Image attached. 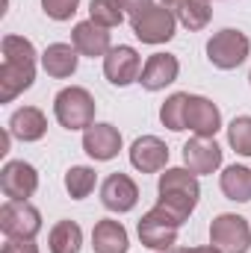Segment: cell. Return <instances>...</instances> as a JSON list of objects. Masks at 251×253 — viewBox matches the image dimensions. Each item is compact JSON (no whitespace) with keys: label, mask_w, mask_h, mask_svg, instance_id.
Wrapping results in <instances>:
<instances>
[{"label":"cell","mask_w":251,"mask_h":253,"mask_svg":"<svg viewBox=\"0 0 251 253\" xmlns=\"http://www.w3.org/2000/svg\"><path fill=\"white\" fill-rule=\"evenodd\" d=\"M36 80V47L24 36L3 39V65H0V103H12Z\"/></svg>","instance_id":"1"},{"label":"cell","mask_w":251,"mask_h":253,"mask_svg":"<svg viewBox=\"0 0 251 253\" xmlns=\"http://www.w3.org/2000/svg\"><path fill=\"white\" fill-rule=\"evenodd\" d=\"M157 191H160L157 206H163L166 212H172L181 224L189 221V215L195 212L198 197H201L198 177H195L189 168H169L166 174H160Z\"/></svg>","instance_id":"2"},{"label":"cell","mask_w":251,"mask_h":253,"mask_svg":"<svg viewBox=\"0 0 251 253\" xmlns=\"http://www.w3.org/2000/svg\"><path fill=\"white\" fill-rule=\"evenodd\" d=\"M54 115L65 129H89L95 124V97L80 85L63 88L54 97Z\"/></svg>","instance_id":"3"},{"label":"cell","mask_w":251,"mask_h":253,"mask_svg":"<svg viewBox=\"0 0 251 253\" xmlns=\"http://www.w3.org/2000/svg\"><path fill=\"white\" fill-rule=\"evenodd\" d=\"M251 42L246 33L240 30H219L210 42H207V59L210 65H216L219 71H234L249 59Z\"/></svg>","instance_id":"4"},{"label":"cell","mask_w":251,"mask_h":253,"mask_svg":"<svg viewBox=\"0 0 251 253\" xmlns=\"http://www.w3.org/2000/svg\"><path fill=\"white\" fill-rule=\"evenodd\" d=\"M178 230H181V221L166 212L163 206H154L151 212L142 215L136 233H139V242L151 251H169L175 248V239H178Z\"/></svg>","instance_id":"5"},{"label":"cell","mask_w":251,"mask_h":253,"mask_svg":"<svg viewBox=\"0 0 251 253\" xmlns=\"http://www.w3.org/2000/svg\"><path fill=\"white\" fill-rule=\"evenodd\" d=\"M210 245H216L222 253H249L251 248V227L243 215H219L210 224Z\"/></svg>","instance_id":"6"},{"label":"cell","mask_w":251,"mask_h":253,"mask_svg":"<svg viewBox=\"0 0 251 253\" xmlns=\"http://www.w3.org/2000/svg\"><path fill=\"white\" fill-rule=\"evenodd\" d=\"M175 27H178V18L169 6H151L145 9L139 18H133V33L142 44H166L175 39Z\"/></svg>","instance_id":"7"},{"label":"cell","mask_w":251,"mask_h":253,"mask_svg":"<svg viewBox=\"0 0 251 253\" xmlns=\"http://www.w3.org/2000/svg\"><path fill=\"white\" fill-rule=\"evenodd\" d=\"M0 230L9 239H36L42 230V212L27 200H9L0 209Z\"/></svg>","instance_id":"8"},{"label":"cell","mask_w":251,"mask_h":253,"mask_svg":"<svg viewBox=\"0 0 251 253\" xmlns=\"http://www.w3.org/2000/svg\"><path fill=\"white\" fill-rule=\"evenodd\" d=\"M142 56L133 50V47H127V44H119V47H113L107 56H104V74H107V80L113 83V85H119V88H125L130 83H139V77H142Z\"/></svg>","instance_id":"9"},{"label":"cell","mask_w":251,"mask_h":253,"mask_svg":"<svg viewBox=\"0 0 251 253\" xmlns=\"http://www.w3.org/2000/svg\"><path fill=\"white\" fill-rule=\"evenodd\" d=\"M0 189H3V194L9 200H27V197H33L36 189H39V174H36V168L30 162L12 159L0 171Z\"/></svg>","instance_id":"10"},{"label":"cell","mask_w":251,"mask_h":253,"mask_svg":"<svg viewBox=\"0 0 251 253\" xmlns=\"http://www.w3.org/2000/svg\"><path fill=\"white\" fill-rule=\"evenodd\" d=\"M101 203H104L110 212L125 215V212H130V209L139 203V186H136L127 174L116 171V174H110V177L104 180V186H101Z\"/></svg>","instance_id":"11"},{"label":"cell","mask_w":251,"mask_h":253,"mask_svg":"<svg viewBox=\"0 0 251 253\" xmlns=\"http://www.w3.org/2000/svg\"><path fill=\"white\" fill-rule=\"evenodd\" d=\"M187 129H192L201 138H213L222 129V112L213 100L189 94L187 97Z\"/></svg>","instance_id":"12"},{"label":"cell","mask_w":251,"mask_h":253,"mask_svg":"<svg viewBox=\"0 0 251 253\" xmlns=\"http://www.w3.org/2000/svg\"><path fill=\"white\" fill-rule=\"evenodd\" d=\"M130 162H133V168L142 171V174H157V171H163L166 162H169V147H166V141L157 138V135H142V138H136L133 147H130Z\"/></svg>","instance_id":"13"},{"label":"cell","mask_w":251,"mask_h":253,"mask_svg":"<svg viewBox=\"0 0 251 253\" xmlns=\"http://www.w3.org/2000/svg\"><path fill=\"white\" fill-rule=\"evenodd\" d=\"M83 150L98 162H110L122 150V132L113 124H92L83 132Z\"/></svg>","instance_id":"14"},{"label":"cell","mask_w":251,"mask_h":253,"mask_svg":"<svg viewBox=\"0 0 251 253\" xmlns=\"http://www.w3.org/2000/svg\"><path fill=\"white\" fill-rule=\"evenodd\" d=\"M184 162L187 168L198 177V174H213L222 165V147L213 138H201L195 135L192 141L184 144Z\"/></svg>","instance_id":"15"},{"label":"cell","mask_w":251,"mask_h":253,"mask_svg":"<svg viewBox=\"0 0 251 253\" xmlns=\"http://www.w3.org/2000/svg\"><path fill=\"white\" fill-rule=\"evenodd\" d=\"M178 74H181L178 56H172V53H154V56H148V62L142 68L139 83H142L145 91H160V88L172 85L178 80Z\"/></svg>","instance_id":"16"},{"label":"cell","mask_w":251,"mask_h":253,"mask_svg":"<svg viewBox=\"0 0 251 253\" xmlns=\"http://www.w3.org/2000/svg\"><path fill=\"white\" fill-rule=\"evenodd\" d=\"M71 44L77 47L80 56H89V59L107 56V53L113 50V47H110V33H107V27H101V24H95V21H80V24L74 27V33H71Z\"/></svg>","instance_id":"17"},{"label":"cell","mask_w":251,"mask_h":253,"mask_svg":"<svg viewBox=\"0 0 251 253\" xmlns=\"http://www.w3.org/2000/svg\"><path fill=\"white\" fill-rule=\"evenodd\" d=\"M92 248H95V253H127L130 239H127L125 224L110 221V218L98 221L92 230Z\"/></svg>","instance_id":"18"},{"label":"cell","mask_w":251,"mask_h":253,"mask_svg":"<svg viewBox=\"0 0 251 253\" xmlns=\"http://www.w3.org/2000/svg\"><path fill=\"white\" fill-rule=\"evenodd\" d=\"M9 132L21 141H39L45 132H48V121H45V112L36 109V106H24L18 109L12 118H9Z\"/></svg>","instance_id":"19"},{"label":"cell","mask_w":251,"mask_h":253,"mask_svg":"<svg viewBox=\"0 0 251 253\" xmlns=\"http://www.w3.org/2000/svg\"><path fill=\"white\" fill-rule=\"evenodd\" d=\"M77 47L74 44H63V42H57V44H51L45 53H42V68L54 77V80H65V77H71L74 71H77Z\"/></svg>","instance_id":"20"},{"label":"cell","mask_w":251,"mask_h":253,"mask_svg":"<svg viewBox=\"0 0 251 253\" xmlns=\"http://www.w3.org/2000/svg\"><path fill=\"white\" fill-rule=\"evenodd\" d=\"M222 194L237 203L251 200V171L246 165H228L222 171Z\"/></svg>","instance_id":"21"},{"label":"cell","mask_w":251,"mask_h":253,"mask_svg":"<svg viewBox=\"0 0 251 253\" xmlns=\"http://www.w3.org/2000/svg\"><path fill=\"white\" fill-rule=\"evenodd\" d=\"M51 253H80L83 248V230L77 221H57L48 236Z\"/></svg>","instance_id":"22"},{"label":"cell","mask_w":251,"mask_h":253,"mask_svg":"<svg viewBox=\"0 0 251 253\" xmlns=\"http://www.w3.org/2000/svg\"><path fill=\"white\" fill-rule=\"evenodd\" d=\"M175 18L187 27V30H204L213 18L210 0H181L175 6Z\"/></svg>","instance_id":"23"},{"label":"cell","mask_w":251,"mask_h":253,"mask_svg":"<svg viewBox=\"0 0 251 253\" xmlns=\"http://www.w3.org/2000/svg\"><path fill=\"white\" fill-rule=\"evenodd\" d=\"M187 97L189 94L178 91V94H172V97L160 106V121H163V126H169L172 132L187 129Z\"/></svg>","instance_id":"24"},{"label":"cell","mask_w":251,"mask_h":253,"mask_svg":"<svg viewBox=\"0 0 251 253\" xmlns=\"http://www.w3.org/2000/svg\"><path fill=\"white\" fill-rule=\"evenodd\" d=\"M95 183H98V177H95V171H92L89 165H74V168L65 174V189H68V194H71L74 200L89 197L92 189H95Z\"/></svg>","instance_id":"25"},{"label":"cell","mask_w":251,"mask_h":253,"mask_svg":"<svg viewBox=\"0 0 251 253\" xmlns=\"http://www.w3.org/2000/svg\"><path fill=\"white\" fill-rule=\"evenodd\" d=\"M89 21L113 30V27H119L125 21V9H122L119 0H92L89 3Z\"/></svg>","instance_id":"26"},{"label":"cell","mask_w":251,"mask_h":253,"mask_svg":"<svg viewBox=\"0 0 251 253\" xmlns=\"http://www.w3.org/2000/svg\"><path fill=\"white\" fill-rule=\"evenodd\" d=\"M228 144L240 156H251V115H240L228 124Z\"/></svg>","instance_id":"27"},{"label":"cell","mask_w":251,"mask_h":253,"mask_svg":"<svg viewBox=\"0 0 251 253\" xmlns=\"http://www.w3.org/2000/svg\"><path fill=\"white\" fill-rule=\"evenodd\" d=\"M77 6H80V0H42L45 15L54 21H68L77 12Z\"/></svg>","instance_id":"28"},{"label":"cell","mask_w":251,"mask_h":253,"mask_svg":"<svg viewBox=\"0 0 251 253\" xmlns=\"http://www.w3.org/2000/svg\"><path fill=\"white\" fill-rule=\"evenodd\" d=\"M3 253H39L33 239H9L3 245Z\"/></svg>","instance_id":"29"},{"label":"cell","mask_w":251,"mask_h":253,"mask_svg":"<svg viewBox=\"0 0 251 253\" xmlns=\"http://www.w3.org/2000/svg\"><path fill=\"white\" fill-rule=\"evenodd\" d=\"M119 3H122L125 15H130V18H139L145 9H151V6H154L151 0H119Z\"/></svg>","instance_id":"30"},{"label":"cell","mask_w":251,"mask_h":253,"mask_svg":"<svg viewBox=\"0 0 251 253\" xmlns=\"http://www.w3.org/2000/svg\"><path fill=\"white\" fill-rule=\"evenodd\" d=\"M189 253H222L216 245H207V248H189Z\"/></svg>","instance_id":"31"},{"label":"cell","mask_w":251,"mask_h":253,"mask_svg":"<svg viewBox=\"0 0 251 253\" xmlns=\"http://www.w3.org/2000/svg\"><path fill=\"white\" fill-rule=\"evenodd\" d=\"M160 253H189V248H169V251H160Z\"/></svg>","instance_id":"32"},{"label":"cell","mask_w":251,"mask_h":253,"mask_svg":"<svg viewBox=\"0 0 251 253\" xmlns=\"http://www.w3.org/2000/svg\"><path fill=\"white\" fill-rule=\"evenodd\" d=\"M181 0H163V6H178Z\"/></svg>","instance_id":"33"},{"label":"cell","mask_w":251,"mask_h":253,"mask_svg":"<svg viewBox=\"0 0 251 253\" xmlns=\"http://www.w3.org/2000/svg\"><path fill=\"white\" fill-rule=\"evenodd\" d=\"M249 83H251V74H249Z\"/></svg>","instance_id":"34"}]
</instances>
